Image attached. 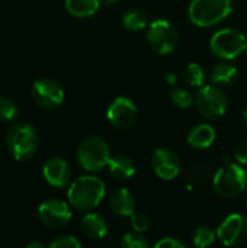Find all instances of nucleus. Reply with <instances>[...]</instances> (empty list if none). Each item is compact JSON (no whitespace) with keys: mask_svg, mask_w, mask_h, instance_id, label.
Instances as JSON below:
<instances>
[{"mask_svg":"<svg viewBox=\"0 0 247 248\" xmlns=\"http://www.w3.org/2000/svg\"><path fill=\"white\" fill-rule=\"evenodd\" d=\"M195 105L199 115L205 119H218L226 113L229 108V99L220 87L204 84L197 93Z\"/></svg>","mask_w":247,"mask_h":248,"instance_id":"0eeeda50","label":"nucleus"},{"mask_svg":"<svg viewBox=\"0 0 247 248\" xmlns=\"http://www.w3.org/2000/svg\"><path fill=\"white\" fill-rule=\"evenodd\" d=\"M166 80H167V83H169L170 86H175V84H176V81H178V77H176L173 73H169V74L166 76Z\"/></svg>","mask_w":247,"mask_h":248,"instance_id":"2f4dec72","label":"nucleus"},{"mask_svg":"<svg viewBox=\"0 0 247 248\" xmlns=\"http://www.w3.org/2000/svg\"><path fill=\"white\" fill-rule=\"evenodd\" d=\"M6 147L9 154L16 161H26L32 158L39 147L36 129L25 122L12 125L6 134Z\"/></svg>","mask_w":247,"mask_h":248,"instance_id":"7ed1b4c3","label":"nucleus"},{"mask_svg":"<svg viewBox=\"0 0 247 248\" xmlns=\"http://www.w3.org/2000/svg\"><path fill=\"white\" fill-rule=\"evenodd\" d=\"M80 241L73 237V235H63V237H58L55 238L49 247L51 248H80Z\"/></svg>","mask_w":247,"mask_h":248,"instance_id":"c85d7f7f","label":"nucleus"},{"mask_svg":"<svg viewBox=\"0 0 247 248\" xmlns=\"http://www.w3.org/2000/svg\"><path fill=\"white\" fill-rule=\"evenodd\" d=\"M231 12V0H192L189 19L199 28H208L224 20Z\"/></svg>","mask_w":247,"mask_h":248,"instance_id":"20e7f679","label":"nucleus"},{"mask_svg":"<svg viewBox=\"0 0 247 248\" xmlns=\"http://www.w3.org/2000/svg\"><path fill=\"white\" fill-rule=\"evenodd\" d=\"M217 238V232H214L208 227H199L194 234V244L198 248L210 247Z\"/></svg>","mask_w":247,"mask_h":248,"instance_id":"393cba45","label":"nucleus"},{"mask_svg":"<svg viewBox=\"0 0 247 248\" xmlns=\"http://www.w3.org/2000/svg\"><path fill=\"white\" fill-rule=\"evenodd\" d=\"M237 76L239 70L233 64L227 62L217 64L211 71V80L215 84H231L233 81H236Z\"/></svg>","mask_w":247,"mask_h":248,"instance_id":"412c9836","label":"nucleus"},{"mask_svg":"<svg viewBox=\"0 0 247 248\" xmlns=\"http://www.w3.org/2000/svg\"><path fill=\"white\" fill-rule=\"evenodd\" d=\"M100 0H66L67 12L74 17H89L98 12Z\"/></svg>","mask_w":247,"mask_h":248,"instance_id":"aec40b11","label":"nucleus"},{"mask_svg":"<svg viewBox=\"0 0 247 248\" xmlns=\"http://www.w3.org/2000/svg\"><path fill=\"white\" fill-rule=\"evenodd\" d=\"M156 248H185V244L173 237H166L156 243Z\"/></svg>","mask_w":247,"mask_h":248,"instance_id":"c756f323","label":"nucleus"},{"mask_svg":"<svg viewBox=\"0 0 247 248\" xmlns=\"http://www.w3.org/2000/svg\"><path fill=\"white\" fill-rule=\"evenodd\" d=\"M246 52H247V49H246Z\"/></svg>","mask_w":247,"mask_h":248,"instance_id":"e433bc0d","label":"nucleus"},{"mask_svg":"<svg viewBox=\"0 0 247 248\" xmlns=\"http://www.w3.org/2000/svg\"><path fill=\"white\" fill-rule=\"evenodd\" d=\"M17 115H19V109L16 103L9 97L0 96V121L3 122L15 121Z\"/></svg>","mask_w":247,"mask_h":248,"instance_id":"a878e982","label":"nucleus"},{"mask_svg":"<svg viewBox=\"0 0 247 248\" xmlns=\"http://www.w3.org/2000/svg\"><path fill=\"white\" fill-rule=\"evenodd\" d=\"M245 206L247 208V190H246V195H245Z\"/></svg>","mask_w":247,"mask_h":248,"instance_id":"c9c22d12","label":"nucleus"},{"mask_svg":"<svg viewBox=\"0 0 247 248\" xmlns=\"http://www.w3.org/2000/svg\"><path fill=\"white\" fill-rule=\"evenodd\" d=\"M109 205H111L112 212L118 217H122V218H130L135 212L134 195L125 187L118 189L111 195Z\"/></svg>","mask_w":247,"mask_h":248,"instance_id":"2eb2a0df","label":"nucleus"},{"mask_svg":"<svg viewBox=\"0 0 247 248\" xmlns=\"http://www.w3.org/2000/svg\"><path fill=\"white\" fill-rule=\"evenodd\" d=\"M108 119L116 129H128L137 119V108L132 100L125 96H119L112 100L108 108Z\"/></svg>","mask_w":247,"mask_h":248,"instance_id":"9b49d317","label":"nucleus"},{"mask_svg":"<svg viewBox=\"0 0 247 248\" xmlns=\"http://www.w3.org/2000/svg\"><path fill=\"white\" fill-rule=\"evenodd\" d=\"M147 41L157 54L167 55L178 46V32L170 22L157 19L147 28Z\"/></svg>","mask_w":247,"mask_h":248,"instance_id":"6e6552de","label":"nucleus"},{"mask_svg":"<svg viewBox=\"0 0 247 248\" xmlns=\"http://www.w3.org/2000/svg\"><path fill=\"white\" fill-rule=\"evenodd\" d=\"M217 238L227 247L243 244L247 240V218L242 214H230L218 227Z\"/></svg>","mask_w":247,"mask_h":248,"instance_id":"9d476101","label":"nucleus"},{"mask_svg":"<svg viewBox=\"0 0 247 248\" xmlns=\"http://www.w3.org/2000/svg\"><path fill=\"white\" fill-rule=\"evenodd\" d=\"M213 173H211V166L210 164H198L195 166L186 176V187L189 190H197V189H202L210 179H213Z\"/></svg>","mask_w":247,"mask_h":248,"instance_id":"6ab92c4d","label":"nucleus"},{"mask_svg":"<svg viewBox=\"0 0 247 248\" xmlns=\"http://www.w3.org/2000/svg\"><path fill=\"white\" fill-rule=\"evenodd\" d=\"M28 247L29 248H35V247L44 248V244H42V243H29V244H28Z\"/></svg>","mask_w":247,"mask_h":248,"instance_id":"473e14b6","label":"nucleus"},{"mask_svg":"<svg viewBox=\"0 0 247 248\" xmlns=\"http://www.w3.org/2000/svg\"><path fill=\"white\" fill-rule=\"evenodd\" d=\"M247 185V171L242 164L234 163L230 157L224 158L223 166L214 173L213 187L220 198L233 199L245 192Z\"/></svg>","mask_w":247,"mask_h":248,"instance_id":"f03ea898","label":"nucleus"},{"mask_svg":"<svg viewBox=\"0 0 247 248\" xmlns=\"http://www.w3.org/2000/svg\"><path fill=\"white\" fill-rule=\"evenodd\" d=\"M109 173L118 179V180H127L131 179L135 174V164L131 158L125 157V155H115L111 157L109 163Z\"/></svg>","mask_w":247,"mask_h":248,"instance_id":"a211bd4d","label":"nucleus"},{"mask_svg":"<svg viewBox=\"0 0 247 248\" xmlns=\"http://www.w3.org/2000/svg\"><path fill=\"white\" fill-rule=\"evenodd\" d=\"M234 158L239 164L242 166H247V141L246 142H242L236 151H234Z\"/></svg>","mask_w":247,"mask_h":248,"instance_id":"7c9ffc66","label":"nucleus"},{"mask_svg":"<svg viewBox=\"0 0 247 248\" xmlns=\"http://www.w3.org/2000/svg\"><path fill=\"white\" fill-rule=\"evenodd\" d=\"M130 219H131V227H132V230L137 231V232H146V231L148 230V227H150V219H148V217H147L146 214H143V212H134V214L130 217Z\"/></svg>","mask_w":247,"mask_h":248,"instance_id":"cd10ccee","label":"nucleus"},{"mask_svg":"<svg viewBox=\"0 0 247 248\" xmlns=\"http://www.w3.org/2000/svg\"><path fill=\"white\" fill-rule=\"evenodd\" d=\"M70 205L80 212H90L98 208L105 196V183L95 176H82L68 189Z\"/></svg>","mask_w":247,"mask_h":248,"instance_id":"f257e3e1","label":"nucleus"},{"mask_svg":"<svg viewBox=\"0 0 247 248\" xmlns=\"http://www.w3.org/2000/svg\"><path fill=\"white\" fill-rule=\"evenodd\" d=\"M210 48L213 54L221 60H234L246 52L247 38L236 29H220L213 35Z\"/></svg>","mask_w":247,"mask_h":248,"instance_id":"423d86ee","label":"nucleus"},{"mask_svg":"<svg viewBox=\"0 0 247 248\" xmlns=\"http://www.w3.org/2000/svg\"><path fill=\"white\" fill-rule=\"evenodd\" d=\"M170 99L181 109H189L194 105L192 94L186 89H182V87H172V90H170Z\"/></svg>","mask_w":247,"mask_h":248,"instance_id":"b1692460","label":"nucleus"},{"mask_svg":"<svg viewBox=\"0 0 247 248\" xmlns=\"http://www.w3.org/2000/svg\"><path fill=\"white\" fill-rule=\"evenodd\" d=\"M82 231L92 240H102L108 234V222L98 214H86L82 218Z\"/></svg>","mask_w":247,"mask_h":248,"instance_id":"f3484780","label":"nucleus"},{"mask_svg":"<svg viewBox=\"0 0 247 248\" xmlns=\"http://www.w3.org/2000/svg\"><path fill=\"white\" fill-rule=\"evenodd\" d=\"M215 141V129L208 124H199L191 129L188 135V144L195 150H205Z\"/></svg>","mask_w":247,"mask_h":248,"instance_id":"dca6fc26","label":"nucleus"},{"mask_svg":"<svg viewBox=\"0 0 247 248\" xmlns=\"http://www.w3.org/2000/svg\"><path fill=\"white\" fill-rule=\"evenodd\" d=\"M150 246L143 232H127L121 240V247L124 248H147Z\"/></svg>","mask_w":247,"mask_h":248,"instance_id":"bb28decb","label":"nucleus"},{"mask_svg":"<svg viewBox=\"0 0 247 248\" xmlns=\"http://www.w3.org/2000/svg\"><path fill=\"white\" fill-rule=\"evenodd\" d=\"M243 121H245V125H246L247 128V108L246 110H245V113H243Z\"/></svg>","mask_w":247,"mask_h":248,"instance_id":"f704fd0d","label":"nucleus"},{"mask_svg":"<svg viewBox=\"0 0 247 248\" xmlns=\"http://www.w3.org/2000/svg\"><path fill=\"white\" fill-rule=\"evenodd\" d=\"M122 26L127 31L137 32L148 26V17L141 10H128L122 16Z\"/></svg>","mask_w":247,"mask_h":248,"instance_id":"4be33fe9","label":"nucleus"},{"mask_svg":"<svg viewBox=\"0 0 247 248\" xmlns=\"http://www.w3.org/2000/svg\"><path fill=\"white\" fill-rule=\"evenodd\" d=\"M32 99L39 108L52 110L63 103L64 90L51 78H39L32 86Z\"/></svg>","mask_w":247,"mask_h":248,"instance_id":"1a4fd4ad","label":"nucleus"},{"mask_svg":"<svg viewBox=\"0 0 247 248\" xmlns=\"http://www.w3.org/2000/svg\"><path fill=\"white\" fill-rule=\"evenodd\" d=\"M153 170L162 180H173L181 173V160L170 148H159L151 158Z\"/></svg>","mask_w":247,"mask_h":248,"instance_id":"ddd939ff","label":"nucleus"},{"mask_svg":"<svg viewBox=\"0 0 247 248\" xmlns=\"http://www.w3.org/2000/svg\"><path fill=\"white\" fill-rule=\"evenodd\" d=\"M111 160L109 147L100 137H87L77 147V161L87 171H99Z\"/></svg>","mask_w":247,"mask_h":248,"instance_id":"39448f33","label":"nucleus"},{"mask_svg":"<svg viewBox=\"0 0 247 248\" xmlns=\"http://www.w3.org/2000/svg\"><path fill=\"white\" fill-rule=\"evenodd\" d=\"M185 80L194 87H202L205 81L204 68L197 62H191L185 70Z\"/></svg>","mask_w":247,"mask_h":248,"instance_id":"5701e85b","label":"nucleus"},{"mask_svg":"<svg viewBox=\"0 0 247 248\" xmlns=\"http://www.w3.org/2000/svg\"><path fill=\"white\" fill-rule=\"evenodd\" d=\"M38 217L48 228H61L70 222L71 211L68 203L60 199H51L38 208Z\"/></svg>","mask_w":247,"mask_h":248,"instance_id":"f8f14e48","label":"nucleus"},{"mask_svg":"<svg viewBox=\"0 0 247 248\" xmlns=\"http://www.w3.org/2000/svg\"><path fill=\"white\" fill-rule=\"evenodd\" d=\"M116 0H100V3H105V4H112V3H115Z\"/></svg>","mask_w":247,"mask_h":248,"instance_id":"72a5a7b5","label":"nucleus"},{"mask_svg":"<svg viewBox=\"0 0 247 248\" xmlns=\"http://www.w3.org/2000/svg\"><path fill=\"white\" fill-rule=\"evenodd\" d=\"M42 173H44L47 183H49L54 187H64L71 180L70 166L67 164V161H64L63 158H58V157L49 158L44 164Z\"/></svg>","mask_w":247,"mask_h":248,"instance_id":"4468645a","label":"nucleus"}]
</instances>
